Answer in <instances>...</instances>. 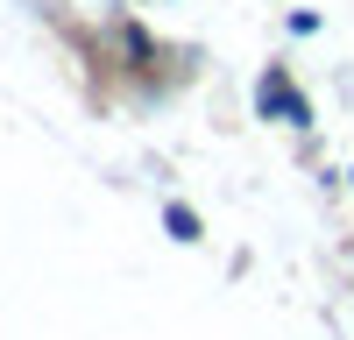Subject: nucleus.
<instances>
[{
	"instance_id": "obj_1",
	"label": "nucleus",
	"mask_w": 354,
	"mask_h": 340,
	"mask_svg": "<svg viewBox=\"0 0 354 340\" xmlns=\"http://www.w3.org/2000/svg\"><path fill=\"white\" fill-rule=\"evenodd\" d=\"M121 43H128V57H135V64H149V57H156V50H149V36H142V28H128Z\"/></svg>"
}]
</instances>
